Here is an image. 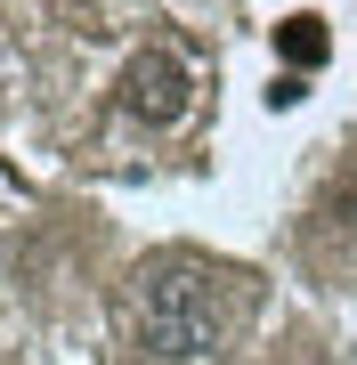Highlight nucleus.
<instances>
[{"label": "nucleus", "instance_id": "f257e3e1", "mask_svg": "<svg viewBox=\"0 0 357 365\" xmlns=\"http://www.w3.org/2000/svg\"><path fill=\"white\" fill-rule=\"evenodd\" d=\"M236 325V292L195 252H155L130 276V341L146 365H203Z\"/></svg>", "mask_w": 357, "mask_h": 365}, {"label": "nucleus", "instance_id": "f03ea898", "mask_svg": "<svg viewBox=\"0 0 357 365\" xmlns=\"http://www.w3.org/2000/svg\"><path fill=\"white\" fill-rule=\"evenodd\" d=\"M122 114L146 122V130H171V122H187V106H195V81H187V66L171 49H138L130 66H122Z\"/></svg>", "mask_w": 357, "mask_h": 365}, {"label": "nucleus", "instance_id": "7ed1b4c3", "mask_svg": "<svg viewBox=\"0 0 357 365\" xmlns=\"http://www.w3.org/2000/svg\"><path fill=\"white\" fill-rule=\"evenodd\" d=\"M276 57H284L292 73L325 66V25H317V16H284V25H276Z\"/></svg>", "mask_w": 357, "mask_h": 365}]
</instances>
